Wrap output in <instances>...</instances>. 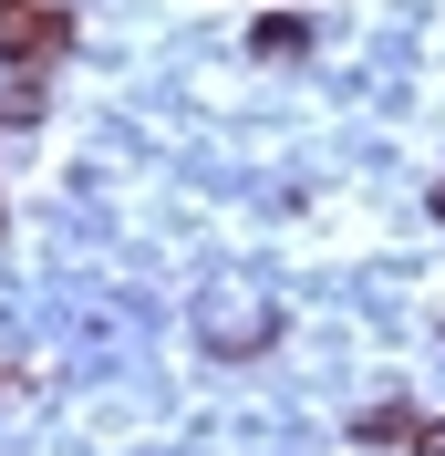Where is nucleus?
Instances as JSON below:
<instances>
[{"instance_id": "f257e3e1", "label": "nucleus", "mask_w": 445, "mask_h": 456, "mask_svg": "<svg viewBox=\"0 0 445 456\" xmlns=\"http://www.w3.org/2000/svg\"><path fill=\"white\" fill-rule=\"evenodd\" d=\"M425 456H445V426H435V436H425Z\"/></svg>"}]
</instances>
